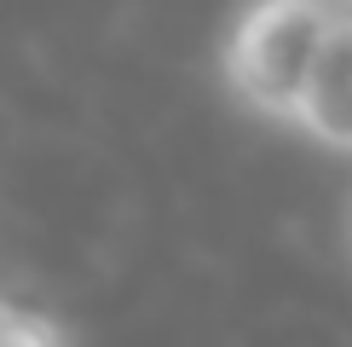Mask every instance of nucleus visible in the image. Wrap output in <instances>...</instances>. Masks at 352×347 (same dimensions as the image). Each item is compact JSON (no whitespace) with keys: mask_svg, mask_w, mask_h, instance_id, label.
Instances as JSON below:
<instances>
[{"mask_svg":"<svg viewBox=\"0 0 352 347\" xmlns=\"http://www.w3.org/2000/svg\"><path fill=\"white\" fill-rule=\"evenodd\" d=\"M289 127L300 139L324 145V151L352 156V0L335 6V23L324 35V52L312 64V81H306L300 110Z\"/></svg>","mask_w":352,"mask_h":347,"instance_id":"obj_2","label":"nucleus"},{"mask_svg":"<svg viewBox=\"0 0 352 347\" xmlns=\"http://www.w3.org/2000/svg\"><path fill=\"white\" fill-rule=\"evenodd\" d=\"M341 0H243L219 41V87L266 127H289Z\"/></svg>","mask_w":352,"mask_h":347,"instance_id":"obj_1","label":"nucleus"},{"mask_svg":"<svg viewBox=\"0 0 352 347\" xmlns=\"http://www.w3.org/2000/svg\"><path fill=\"white\" fill-rule=\"evenodd\" d=\"M346 231H352V220H346Z\"/></svg>","mask_w":352,"mask_h":347,"instance_id":"obj_4","label":"nucleus"},{"mask_svg":"<svg viewBox=\"0 0 352 347\" xmlns=\"http://www.w3.org/2000/svg\"><path fill=\"white\" fill-rule=\"evenodd\" d=\"M41 341H69V330L52 313H35L23 301L0 295V347H41Z\"/></svg>","mask_w":352,"mask_h":347,"instance_id":"obj_3","label":"nucleus"}]
</instances>
